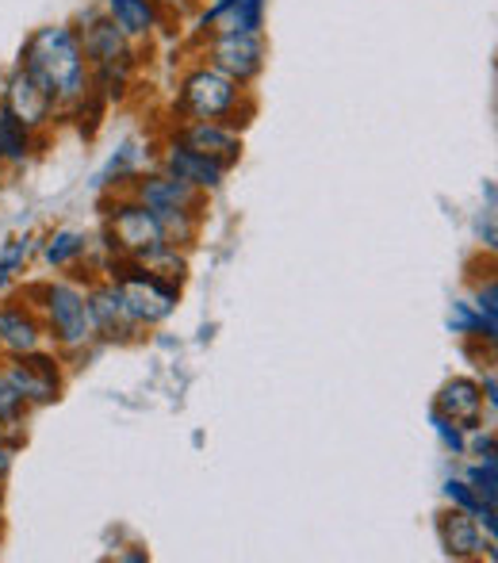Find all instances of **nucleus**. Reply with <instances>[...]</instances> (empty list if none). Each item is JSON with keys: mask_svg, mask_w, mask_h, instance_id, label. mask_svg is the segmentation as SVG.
Segmentation results:
<instances>
[{"mask_svg": "<svg viewBox=\"0 0 498 563\" xmlns=\"http://www.w3.org/2000/svg\"><path fill=\"white\" fill-rule=\"evenodd\" d=\"M268 0H215L196 15V35H234V31H265Z\"/></svg>", "mask_w": 498, "mask_h": 563, "instance_id": "12", "label": "nucleus"}, {"mask_svg": "<svg viewBox=\"0 0 498 563\" xmlns=\"http://www.w3.org/2000/svg\"><path fill=\"white\" fill-rule=\"evenodd\" d=\"M8 284H12V273H8V268L0 265V296H4V288H8Z\"/></svg>", "mask_w": 498, "mask_h": 563, "instance_id": "28", "label": "nucleus"}, {"mask_svg": "<svg viewBox=\"0 0 498 563\" xmlns=\"http://www.w3.org/2000/svg\"><path fill=\"white\" fill-rule=\"evenodd\" d=\"M108 245L115 253H123L126 261H150L162 250H169V238H165V227L146 203L131 200L115 203L112 216H108Z\"/></svg>", "mask_w": 498, "mask_h": 563, "instance_id": "7", "label": "nucleus"}, {"mask_svg": "<svg viewBox=\"0 0 498 563\" xmlns=\"http://www.w3.org/2000/svg\"><path fill=\"white\" fill-rule=\"evenodd\" d=\"M31 253H35V238H31V234L12 238V242H4V250H0V265H4L8 273L15 276L31 261Z\"/></svg>", "mask_w": 498, "mask_h": 563, "instance_id": "23", "label": "nucleus"}, {"mask_svg": "<svg viewBox=\"0 0 498 563\" xmlns=\"http://www.w3.org/2000/svg\"><path fill=\"white\" fill-rule=\"evenodd\" d=\"M89 314H92V330L104 341H131L142 330L139 322H134V314L126 311L115 284H97V288L89 291Z\"/></svg>", "mask_w": 498, "mask_h": 563, "instance_id": "15", "label": "nucleus"}, {"mask_svg": "<svg viewBox=\"0 0 498 563\" xmlns=\"http://www.w3.org/2000/svg\"><path fill=\"white\" fill-rule=\"evenodd\" d=\"M134 162H139V146L134 142H123V150H115V157L108 162V169L97 177V188H104V185H120V180L126 177V173L134 169Z\"/></svg>", "mask_w": 498, "mask_h": 563, "instance_id": "22", "label": "nucleus"}, {"mask_svg": "<svg viewBox=\"0 0 498 563\" xmlns=\"http://www.w3.org/2000/svg\"><path fill=\"white\" fill-rule=\"evenodd\" d=\"M200 4H215V0H200Z\"/></svg>", "mask_w": 498, "mask_h": 563, "instance_id": "30", "label": "nucleus"}, {"mask_svg": "<svg viewBox=\"0 0 498 563\" xmlns=\"http://www.w3.org/2000/svg\"><path fill=\"white\" fill-rule=\"evenodd\" d=\"M112 284L120 288L126 311L134 314L139 327H157V322H165L173 311H177V296H180L177 284L150 273V268L139 265V261H126V265L115 268Z\"/></svg>", "mask_w": 498, "mask_h": 563, "instance_id": "5", "label": "nucleus"}, {"mask_svg": "<svg viewBox=\"0 0 498 563\" xmlns=\"http://www.w3.org/2000/svg\"><path fill=\"white\" fill-rule=\"evenodd\" d=\"M134 200L146 203L165 227L169 245H188L200 230V208H203V192L180 185L169 173H150V177H134Z\"/></svg>", "mask_w": 498, "mask_h": 563, "instance_id": "4", "label": "nucleus"}, {"mask_svg": "<svg viewBox=\"0 0 498 563\" xmlns=\"http://www.w3.org/2000/svg\"><path fill=\"white\" fill-rule=\"evenodd\" d=\"M43 296V330H51V338L62 349H85L97 330H92V314H89V296H85L77 284L54 280L35 288Z\"/></svg>", "mask_w": 498, "mask_h": 563, "instance_id": "6", "label": "nucleus"}, {"mask_svg": "<svg viewBox=\"0 0 498 563\" xmlns=\"http://www.w3.org/2000/svg\"><path fill=\"white\" fill-rule=\"evenodd\" d=\"M74 31L85 51V62H89V69H92V92H97L100 100H120L126 92V85H131L134 62H139V54H134L139 43H131V38L115 27V20L104 8H89V12L77 20Z\"/></svg>", "mask_w": 498, "mask_h": 563, "instance_id": "2", "label": "nucleus"}, {"mask_svg": "<svg viewBox=\"0 0 498 563\" xmlns=\"http://www.w3.org/2000/svg\"><path fill=\"white\" fill-rule=\"evenodd\" d=\"M8 472H12V449L0 445V483L8 479Z\"/></svg>", "mask_w": 498, "mask_h": 563, "instance_id": "26", "label": "nucleus"}, {"mask_svg": "<svg viewBox=\"0 0 498 563\" xmlns=\"http://www.w3.org/2000/svg\"><path fill=\"white\" fill-rule=\"evenodd\" d=\"M203 62L215 66L219 74L234 77L239 85H250L265 74L268 62V38L265 31H234V35H211L203 38Z\"/></svg>", "mask_w": 498, "mask_h": 563, "instance_id": "8", "label": "nucleus"}, {"mask_svg": "<svg viewBox=\"0 0 498 563\" xmlns=\"http://www.w3.org/2000/svg\"><path fill=\"white\" fill-rule=\"evenodd\" d=\"M104 12L115 20V27L123 31L131 43H146L157 35V27H165V8L157 0H104Z\"/></svg>", "mask_w": 498, "mask_h": 563, "instance_id": "17", "label": "nucleus"}, {"mask_svg": "<svg viewBox=\"0 0 498 563\" xmlns=\"http://www.w3.org/2000/svg\"><path fill=\"white\" fill-rule=\"evenodd\" d=\"M484 399H487V407H491L495 410V402H498V395H495V376H491V372H487V379H484Z\"/></svg>", "mask_w": 498, "mask_h": 563, "instance_id": "27", "label": "nucleus"}, {"mask_svg": "<svg viewBox=\"0 0 498 563\" xmlns=\"http://www.w3.org/2000/svg\"><path fill=\"white\" fill-rule=\"evenodd\" d=\"M177 142H185L188 150H196V154L211 157V162H219L223 169H234L242 157V134L239 126L231 123H211V119H185V123L177 126V134H173Z\"/></svg>", "mask_w": 498, "mask_h": 563, "instance_id": "11", "label": "nucleus"}, {"mask_svg": "<svg viewBox=\"0 0 498 563\" xmlns=\"http://www.w3.org/2000/svg\"><path fill=\"white\" fill-rule=\"evenodd\" d=\"M23 410H27V402L20 399V391H15L4 372H0V426H15Z\"/></svg>", "mask_w": 498, "mask_h": 563, "instance_id": "24", "label": "nucleus"}, {"mask_svg": "<svg viewBox=\"0 0 498 563\" xmlns=\"http://www.w3.org/2000/svg\"><path fill=\"white\" fill-rule=\"evenodd\" d=\"M173 112L180 119H211V123H231L239 126V115H250L253 104L246 100V85L234 77L219 74L208 62H196L185 69L177 81V97H173Z\"/></svg>", "mask_w": 498, "mask_h": 563, "instance_id": "3", "label": "nucleus"}, {"mask_svg": "<svg viewBox=\"0 0 498 563\" xmlns=\"http://www.w3.org/2000/svg\"><path fill=\"white\" fill-rule=\"evenodd\" d=\"M35 139H38V134L23 131V126L15 123L4 108H0V162H4V165H23L31 157V150H35Z\"/></svg>", "mask_w": 498, "mask_h": 563, "instance_id": "20", "label": "nucleus"}, {"mask_svg": "<svg viewBox=\"0 0 498 563\" xmlns=\"http://www.w3.org/2000/svg\"><path fill=\"white\" fill-rule=\"evenodd\" d=\"M433 410H441L445 418H453L464 433L479 430V426H484V387L468 376L449 379V384L438 391V407Z\"/></svg>", "mask_w": 498, "mask_h": 563, "instance_id": "16", "label": "nucleus"}, {"mask_svg": "<svg viewBox=\"0 0 498 563\" xmlns=\"http://www.w3.org/2000/svg\"><path fill=\"white\" fill-rule=\"evenodd\" d=\"M162 173H169V177H177L180 185L196 188V192H219L226 180V169L219 162H211V157L196 154V150H188L185 142L169 139L162 150Z\"/></svg>", "mask_w": 498, "mask_h": 563, "instance_id": "13", "label": "nucleus"}, {"mask_svg": "<svg viewBox=\"0 0 498 563\" xmlns=\"http://www.w3.org/2000/svg\"><path fill=\"white\" fill-rule=\"evenodd\" d=\"M4 376H8V384L20 391V399L27 402V407H51L62 391L58 361H54V356H43L38 349L35 353L12 356Z\"/></svg>", "mask_w": 498, "mask_h": 563, "instance_id": "10", "label": "nucleus"}, {"mask_svg": "<svg viewBox=\"0 0 498 563\" xmlns=\"http://www.w3.org/2000/svg\"><path fill=\"white\" fill-rule=\"evenodd\" d=\"M20 66L54 97L58 112L77 108L92 92V69L77 43L74 23H46L31 31L20 51Z\"/></svg>", "mask_w": 498, "mask_h": 563, "instance_id": "1", "label": "nucleus"}, {"mask_svg": "<svg viewBox=\"0 0 498 563\" xmlns=\"http://www.w3.org/2000/svg\"><path fill=\"white\" fill-rule=\"evenodd\" d=\"M0 108H4V112L12 115L15 123L23 126V131H31V134L51 131L54 115H58V104H54V97L23 66L8 69L4 81H0Z\"/></svg>", "mask_w": 498, "mask_h": 563, "instance_id": "9", "label": "nucleus"}, {"mask_svg": "<svg viewBox=\"0 0 498 563\" xmlns=\"http://www.w3.org/2000/svg\"><path fill=\"white\" fill-rule=\"evenodd\" d=\"M157 4H162V8H165V12H169V8H177V4H180V0H157Z\"/></svg>", "mask_w": 498, "mask_h": 563, "instance_id": "29", "label": "nucleus"}, {"mask_svg": "<svg viewBox=\"0 0 498 563\" xmlns=\"http://www.w3.org/2000/svg\"><path fill=\"white\" fill-rule=\"evenodd\" d=\"M438 537H441L445 556H453V560H479L484 556V549H487V556H495V541H484L479 521L472 518L468 510H461V506H453V510L441 514Z\"/></svg>", "mask_w": 498, "mask_h": 563, "instance_id": "14", "label": "nucleus"}, {"mask_svg": "<svg viewBox=\"0 0 498 563\" xmlns=\"http://www.w3.org/2000/svg\"><path fill=\"white\" fill-rule=\"evenodd\" d=\"M468 483H472V490H476L484 503H498V456H487V460H479L476 467L468 472Z\"/></svg>", "mask_w": 498, "mask_h": 563, "instance_id": "21", "label": "nucleus"}, {"mask_svg": "<svg viewBox=\"0 0 498 563\" xmlns=\"http://www.w3.org/2000/svg\"><path fill=\"white\" fill-rule=\"evenodd\" d=\"M433 430H438L441 445H445L449 452H456V456H461V452H464V438H468V433H464L461 426L453 422V418H445V415H441V410H433Z\"/></svg>", "mask_w": 498, "mask_h": 563, "instance_id": "25", "label": "nucleus"}, {"mask_svg": "<svg viewBox=\"0 0 498 563\" xmlns=\"http://www.w3.org/2000/svg\"><path fill=\"white\" fill-rule=\"evenodd\" d=\"M85 253H89V238L81 234V230H54L51 238L43 242V257L46 265L54 268H69L74 261H81Z\"/></svg>", "mask_w": 498, "mask_h": 563, "instance_id": "19", "label": "nucleus"}, {"mask_svg": "<svg viewBox=\"0 0 498 563\" xmlns=\"http://www.w3.org/2000/svg\"><path fill=\"white\" fill-rule=\"evenodd\" d=\"M43 334V319L31 307H0V349L8 356L35 353Z\"/></svg>", "mask_w": 498, "mask_h": 563, "instance_id": "18", "label": "nucleus"}]
</instances>
